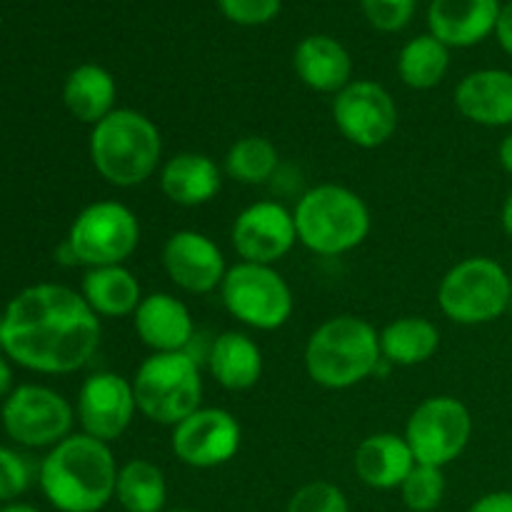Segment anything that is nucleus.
I'll return each instance as SVG.
<instances>
[{"mask_svg": "<svg viewBox=\"0 0 512 512\" xmlns=\"http://www.w3.org/2000/svg\"><path fill=\"white\" fill-rule=\"evenodd\" d=\"M100 333L83 295L58 283L28 285L3 313V353L33 373H75L90 363Z\"/></svg>", "mask_w": 512, "mask_h": 512, "instance_id": "nucleus-1", "label": "nucleus"}, {"mask_svg": "<svg viewBox=\"0 0 512 512\" xmlns=\"http://www.w3.org/2000/svg\"><path fill=\"white\" fill-rule=\"evenodd\" d=\"M118 470L108 443L80 433L50 448L38 483L58 512H100L115 498Z\"/></svg>", "mask_w": 512, "mask_h": 512, "instance_id": "nucleus-2", "label": "nucleus"}, {"mask_svg": "<svg viewBox=\"0 0 512 512\" xmlns=\"http://www.w3.org/2000/svg\"><path fill=\"white\" fill-rule=\"evenodd\" d=\"M90 163L105 183L135 188L153 178L163 158V138L148 115L115 108L90 130Z\"/></svg>", "mask_w": 512, "mask_h": 512, "instance_id": "nucleus-3", "label": "nucleus"}, {"mask_svg": "<svg viewBox=\"0 0 512 512\" xmlns=\"http://www.w3.org/2000/svg\"><path fill=\"white\" fill-rule=\"evenodd\" d=\"M380 360V333L355 315L325 320L305 345V370L325 390H348L363 383L378 370Z\"/></svg>", "mask_w": 512, "mask_h": 512, "instance_id": "nucleus-4", "label": "nucleus"}, {"mask_svg": "<svg viewBox=\"0 0 512 512\" xmlns=\"http://www.w3.org/2000/svg\"><path fill=\"white\" fill-rule=\"evenodd\" d=\"M298 240L318 255H343L363 245L370 233V210L345 185H315L293 210Z\"/></svg>", "mask_w": 512, "mask_h": 512, "instance_id": "nucleus-5", "label": "nucleus"}, {"mask_svg": "<svg viewBox=\"0 0 512 512\" xmlns=\"http://www.w3.org/2000/svg\"><path fill=\"white\" fill-rule=\"evenodd\" d=\"M130 383L138 413L170 428L193 415L203 400V378L188 353H153L140 363Z\"/></svg>", "mask_w": 512, "mask_h": 512, "instance_id": "nucleus-6", "label": "nucleus"}, {"mask_svg": "<svg viewBox=\"0 0 512 512\" xmlns=\"http://www.w3.org/2000/svg\"><path fill=\"white\" fill-rule=\"evenodd\" d=\"M512 300L510 273L495 260L475 255L460 260L438 285V305L458 325H485L503 318Z\"/></svg>", "mask_w": 512, "mask_h": 512, "instance_id": "nucleus-7", "label": "nucleus"}, {"mask_svg": "<svg viewBox=\"0 0 512 512\" xmlns=\"http://www.w3.org/2000/svg\"><path fill=\"white\" fill-rule=\"evenodd\" d=\"M65 243L73 250L78 265H123L138 250L140 223L128 205L118 200H98L75 215Z\"/></svg>", "mask_w": 512, "mask_h": 512, "instance_id": "nucleus-8", "label": "nucleus"}, {"mask_svg": "<svg viewBox=\"0 0 512 512\" xmlns=\"http://www.w3.org/2000/svg\"><path fill=\"white\" fill-rule=\"evenodd\" d=\"M220 298L238 323L255 330H278L293 315V290L273 265L240 260L225 273Z\"/></svg>", "mask_w": 512, "mask_h": 512, "instance_id": "nucleus-9", "label": "nucleus"}, {"mask_svg": "<svg viewBox=\"0 0 512 512\" xmlns=\"http://www.w3.org/2000/svg\"><path fill=\"white\" fill-rule=\"evenodd\" d=\"M473 435V415L468 405L450 395L423 400L405 425V435L415 463L445 468L465 453Z\"/></svg>", "mask_w": 512, "mask_h": 512, "instance_id": "nucleus-10", "label": "nucleus"}, {"mask_svg": "<svg viewBox=\"0 0 512 512\" xmlns=\"http://www.w3.org/2000/svg\"><path fill=\"white\" fill-rule=\"evenodd\" d=\"M3 430L25 448H55L73 428L75 410L45 385H18L0 408Z\"/></svg>", "mask_w": 512, "mask_h": 512, "instance_id": "nucleus-11", "label": "nucleus"}, {"mask_svg": "<svg viewBox=\"0 0 512 512\" xmlns=\"http://www.w3.org/2000/svg\"><path fill=\"white\" fill-rule=\"evenodd\" d=\"M333 120L348 143L373 150L393 138L400 118L393 95L383 85L353 80L335 95Z\"/></svg>", "mask_w": 512, "mask_h": 512, "instance_id": "nucleus-12", "label": "nucleus"}, {"mask_svg": "<svg viewBox=\"0 0 512 512\" xmlns=\"http://www.w3.org/2000/svg\"><path fill=\"white\" fill-rule=\"evenodd\" d=\"M243 430L238 418L223 408H198L180 420L170 435V448L190 468H218L238 455Z\"/></svg>", "mask_w": 512, "mask_h": 512, "instance_id": "nucleus-13", "label": "nucleus"}, {"mask_svg": "<svg viewBox=\"0 0 512 512\" xmlns=\"http://www.w3.org/2000/svg\"><path fill=\"white\" fill-rule=\"evenodd\" d=\"M133 383L118 373H95L78 390L75 418L85 435L103 443L123 438L135 418Z\"/></svg>", "mask_w": 512, "mask_h": 512, "instance_id": "nucleus-14", "label": "nucleus"}, {"mask_svg": "<svg viewBox=\"0 0 512 512\" xmlns=\"http://www.w3.org/2000/svg\"><path fill=\"white\" fill-rule=\"evenodd\" d=\"M230 240L243 263L273 265L293 250L298 230L288 208L273 200H260L235 218Z\"/></svg>", "mask_w": 512, "mask_h": 512, "instance_id": "nucleus-15", "label": "nucleus"}, {"mask_svg": "<svg viewBox=\"0 0 512 512\" xmlns=\"http://www.w3.org/2000/svg\"><path fill=\"white\" fill-rule=\"evenodd\" d=\"M163 268L173 285L193 295L218 290L228 273L223 250L198 230H178L165 240Z\"/></svg>", "mask_w": 512, "mask_h": 512, "instance_id": "nucleus-16", "label": "nucleus"}, {"mask_svg": "<svg viewBox=\"0 0 512 512\" xmlns=\"http://www.w3.org/2000/svg\"><path fill=\"white\" fill-rule=\"evenodd\" d=\"M500 10V0H433L428 8L430 35L448 48H473L495 33Z\"/></svg>", "mask_w": 512, "mask_h": 512, "instance_id": "nucleus-17", "label": "nucleus"}, {"mask_svg": "<svg viewBox=\"0 0 512 512\" xmlns=\"http://www.w3.org/2000/svg\"><path fill=\"white\" fill-rule=\"evenodd\" d=\"M133 325L153 353H185L195 333L190 310L170 293L145 295L133 313Z\"/></svg>", "mask_w": 512, "mask_h": 512, "instance_id": "nucleus-18", "label": "nucleus"}, {"mask_svg": "<svg viewBox=\"0 0 512 512\" xmlns=\"http://www.w3.org/2000/svg\"><path fill=\"white\" fill-rule=\"evenodd\" d=\"M455 108L483 128L512 125V73L488 68L465 75L455 88Z\"/></svg>", "mask_w": 512, "mask_h": 512, "instance_id": "nucleus-19", "label": "nucleus"}, {"mask_svg": "<svg viewBox=\"0 0 512 512\" xmlns=\"http://www.w3.org/2000/svg\"><path fill=\"white\" fill-rule=\"evenodd\" d=\"M353 465L368 488L395 490L415 468V455L403 435L375 433L358 445Z\"/></svg>", "mask_w": 512, "mask_h": 512, "instance_id": "nucleus-20", "label": "nucleus"}, {"mask_svg": "<svg viewBox=\"0 0 512 512\" xmlns=\"http://www.w3.org/2000/svg\"><path fill=\"white\" fill-rule=\"evenodd\" d=\"M223 188L218 163L203 153H178L160 168V190L183 208L210 203Z\"/></svg>", "mask_w": 512, "mask_h": 512, "instance_id": "nucleus-21", "label": "nucleus"}, {"mask_svg": "<svg viewBox=\"0 0 512 512\" xmlns=\"http://www.w3.org/2000/svg\"><path fill=\"white\" fill-rule=\"evenodd\" d=\"M293 68L298 78L318 93L338 95L353 75L350 53L330 35H308L293 53Z\"/></svg>", "mask_w": 512, "mask_h": 512, "instance_id": "nucleus-22", "label": "nucleus"}, {"mask_svg": "<svg viewBox=\"0 0 512 512\" xmlns=\"http://www.w3.org/2000/svg\"><path fill=\"white\" fill-rule=\"evenodd\" d=\"M210 375L230 393H243L258 385L263 375V350L250 335L228 330L218 335L208 355Z\"/></svg>", "mask_w": 512, "mask_h": 512, "instance_id": "nucleus-23", "label": "nucleus"}, {"mask_svg": "<svg viewBox=\"0 0 512 512\" xmlns=\"http://www.w3.org/2000/svg\"><path fill=\"white\" fill-rule=\"evenodd\" d=\"M118 85L103 65H78L63 85V103L78 123L98 125L115 110Z\"/></svg>", "mask_w": 512, "mask_h": 512, "instance_id": "nucleus-24", "label": "nucleus"}, {"mask_svg": "<svg viewBox=\"0 0 512 512\" xmlns=\"http://www.w3.org/2000/svg\"><path fill=\"white\" fill-rule=\"evenodd\" d=\"M80 295L98 318H125L138 310L143 300L138 278L125 265H103L85 273Z\"/></svg>", "mask_w": 512, "mask_h": 512, "instance_id": "nucleus-25", "label": "nucleus"}, {"mask_svg": "<svg viewBox=\"0 0 512 512\" xmlns=\"http://www.w3.org/2000/svg\"><path fill=\"white\" fill-rule=\"evenodd\" d=\"M438 348L440 330L428 318L405 315L380 330V353H383V360L393 365L413 368V365L428 363L438 353Z\"/></svg>", "mask_w": 512, "mask_h": 512, "instance_id": "nucleus-26", "label": "nucleus"}, {"mask_svg": "<svg viewBox=\"0 0 512 512\" xmlns=\"http://www.w3.org/2000/svg\"><path fill=\"white\" fill-rule=\"evenodd\" d=\"M115 498L125 512H163L168 500L163 470L150 460H130L118 470Z\"/></svg>", "mask_w": 512, "mask_h": 512, "instance_id": "nucleus-27", "label": "nucleus"}, {"mask_svg": "<svg viewBox=\"0 0 512 512\" xmlns=\"http://www.w3.org/2000/svg\"><path fill=\"white\" fill-rule=\"evenodd\" d=\"M450 68L448 45L440 43L435 35H418L408 40L398 55V73L408 88L430 90L443 83Z\"/></svg>", "mask_w": 512, "mask_h": 512, "instance_id": "nucleus-28", "label": "nucleus"}, {"mask_svg": "<svg viewBox=\"0 0 512 512\" xmlns=\"http://www.w3.org/2000/svg\"><path fill=\"white\" fill-rule=\"evenodd\" d=\"M278 170V148L263 135H245L230 145L225 173L243 185H263Z\"/></svg>", "mask_w": 512, "mask_h": 512, "instance_id": "nucleus-29", "label": "nucleus"}, {"mask_svg": "<svg viewBox=\"0 0 512 512\" xmlns=\"http://www.w3.org/2000/svg\"><path fill=\"white\" fill-rule=\"evenodd\" d=\"M400 495H403L405 508L410 512L438 510L445 498L443 468L415 463V468L410 470V475L403 480V485H400Z\"/></svg>", "mask_w": 512, "mask_h": 512, "instance_id": "nucleus-30", "label": "nucleus"}, {"mask_svg": "<svg viewBox=\"0 0 512 512\" xmlns=\"http://www.w3.org/2000/svg\"><path fill=\"white\" fill-rule=\"evenodd\" d=\"M285 512H350V505L338 485L313 480L295 490Z\"/></svg>", "mask_w": 512, "mask_h": 512, "instance_id": "nucleus-31", "label": "nucleus"}, {"mask_svg": "<svg viewBox=\"0 0 512 512\" xmlns=\"http://www.w3.org/2000/svg\"><path fill=\"white\" fill-rule=\"evenodd\" d=\"M368 23L383 33H398L413 20L415 0H360Z\"/></svg>", "mask_w": 512, "mask_h": 512, "instance_id": "nucleus-32", "label": "nucleus"}, {"mask_svg": "<svg viewBox=\"0 0 512 512\" xmlns=\"http://www.w3.org/2000/svg\"><path fill=\"white\" fill-rule=\"evenodd\" d=\"M30 485V465L15 450L0 445V503L20 498Z\"/></svg>", "mask_w": 512, "mask_h": 512, "instance_id": "nucleus-33", "label": "nucleus"}, {"mask_svg": "<svg viewBox=\"0 0 512 512\" xmlns=\"http://www.w3.org/2000/svg\"><path fill=\"white\" fill-rule=\"evenodd\" d=\"M283 0H218V8L233 23L253 28V25H265L280 13Z\"/></svg>", "mask_w": 512, "mask_h": 512, "instance_id": "nucleus-34", "label": "nucleus"}, {"mask_svg": "<svg viewBox=\"0 0 512 512\" xmlns=\"http://www.w3.org/2000/svg\"><path fill=\"white\" fill-rule=\"evenodd\" d=\"M468 512H512V493L510 490H495V493L483 495L470 505Z\"/></svg>", "mask_w": 512, "mask_h": 512, "instance_id": "nucleus-35", "label": "nucleus"}, {"mask_svg": "<svg viewBox=\"0 0 512 512\" xmlns=\"http://www.w3.org/2000/svg\"><path fill=\"white\" fill-rule=\"evenodd\" d=\"M495 35H498V43L505 53L512 55V0L508 5H503L500 10L498 25H495Z\"/></svg>", "mask_w": 512, "mask_h": 512, "instance_id": "nucleus-36", "label": "nucleus"}, {"mask_svg": "<svg viewBox=\"0 0 512 512\" xmlns=\"http://www.w3.org/2000/svg\"><path fill=\"white\" fill-rule=\"evenodd\" d=\"M13 390V368H10V363L5 360V355L0 353V398H8Z\"/></svg>", "mask_w": 512, "mask_h": 512, "instance_id": "nucleus-37", "label": "nucleus"}, {"mask_svg": "<svg viewBox=\"0 0 512 512\" xmlns=\"http://www.w3.org/2000/svg\"><path fill=\"white\" fill-rule=\"evenodd\" d=\"M498 160H500V165H503L505 173H510V175H512V133H510V135H505V138L500 140Z\"/></svg>", "mask_w": 512, "mask_h": 512, "instance_id": "nucleus-38", "label": "nucleus"}, {"mask_svg": "<svg viewBox=\"0 0 512 512\" xmlns=\"http://www.w3.org/2000/svg\"><path fill=\"white\" fill-rule=\"evenodd\" d=\"M500 225H503L505 235L512 238V193L505 198L503 203V210H500Z\"/></svg>", "mask_w": 512, "mask_h": 512, "instance_id": "nucleus-39", "label": "nucleus"}, {"mask_svg": "<svg viewBox=\"0 0 512 512\" xmlns=\"http://www.w3.org/2000/svg\"><path fill=\"white\" fill-rule=\"evenodd\" d=\"M0 512H40V510L33 508V505H25V503H8Z\"/></svg>", "mask_w": 512, "mask_h": 512, "instance_id": "nucleus-40", "label": "nucleus"}, {"mask_svg": "<svg viewBox=\"0 0 512 512\" xmlns=\"http://www.w3.org/2000/svg\"><path fill=\"white\" fill-rule=\"evenodd\" d=\"M0 350H3V315H0Z\"/></svg>", "mask_w": 512, "mask_h": 512, "instance_id": "nucleus-41", "label": "nucleus"}, {"mask_svg": "<svg viewBox=\"0 0 512 512\" xmlns=\"http://www.w3.org/2000/svg\"><path fill=\"white\" fill-rule=\"evenodd\" d=\"M163 512H195V510H190V508H173V510H163Z\"/></svg>", "mask_w": 512, "mask_h": 512, "instance_id": "nucleus-42", "label": "nucleus"}, {"mask_svg": "<svg viewBox=\"0 0 512 512\" xmlns=\"http://www.w3.org/2000/svg\"><path fill=\"white\" fill-rule=\"evenodd\" d=\"M510 285H512V273H510Z\"/></svg>", "mask_w": 512, "mask_h": 512, "instance_id": "nucleus-43", "label": "nucleus"}]
</instances>
